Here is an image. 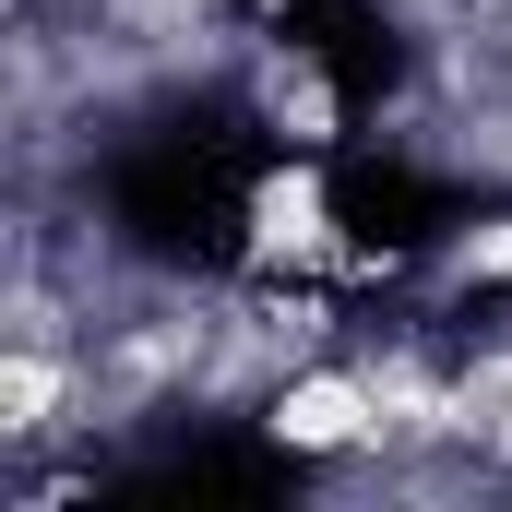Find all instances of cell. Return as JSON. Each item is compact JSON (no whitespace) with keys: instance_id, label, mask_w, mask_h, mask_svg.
<instances>
[{"instance_id":"1","label":"cell","mask_w":512,"mask_h":512,"mask_svg":"<svg viewBox=\"0 0 512 512\" xmlns=\"http://www.w3.org/2000/svg\"><path fill=\"white\" fill-rule=\"evenodd\" d=\"M262 429L286 453H358V441H382V393L358 382V370H298V382L262 405Z\"/></svg>"},{"instance_id":"2","label":"cell","mask_w":512,"mask_h":512,"mask_svg":"<svg viewBox=\"0 0 512 512\" xmlns=\"http://www.w3.org/2000/svg\"><path fill=\"white\" fill-rule=\"evenodd\" d=\"M251 251L262 262H334V191H322V167H274L251 191Z\"/></svg>"},{"instance_id":"3","label":"cell","mask_w":512,"mask_h":512,"mask_svg":"<svg viewBox=\"0 0 512 512\" xmlns=\"http://www.w3.org/2000/svg\"><path fill=\"white\" fill-rule=\"evenodd\" d=\"M60 393H72L60 346H48V334H12V358H0V429H12V441L60 429Z\"/></svg>"},{"instance_id":"4","label":"cell","mask_w":512,"mask_h":512,"mask_svg":"<svg viewBox=\"0 0 512 512\" xmlns=\"http://www.w3.org/2000/svg\"><path fill=\"white\" fill-rule=\"evenodd\" d=\"M262 120L310 155V143H334V84H322L310 60H262Z\"/></svg>"},{"instance_id":"5","label":"cell","mask_w":512,"mask_h":512,"mask_svg":"<svg viewBox=\"0 0 512 512\" xmlns=\"http://www.w3.org/2000/svg\"><path fill=\"white\" fill-rule=\"evenodd\" d=\"M465 417H477V429L512 453V346H501V358H477V382H465Z\"/></svg>"},{"instance_id":"6","label":"cell","mask_w":512,"mask_h":512,"mask_svg":"<svg viewBox=\"0 0 512 512\" xmlns=\"http://www.w3.org/2000/svg\"><path fill=\"white\" fill-rule=\"evenodd\" d=\"M453 274H512V227H489V239H453Z\"/></svg>"}]
</instances>
